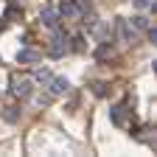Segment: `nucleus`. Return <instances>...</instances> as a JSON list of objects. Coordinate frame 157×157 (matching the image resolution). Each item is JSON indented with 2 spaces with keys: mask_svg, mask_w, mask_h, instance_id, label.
I'll return each mask as SVG.
<instances>
[{
  "mask_svg": "<svg viewBox=\"0 0 157 157\" xmlns=\"http://www.w3.org/2000/svg\"><path fill=\"white\" fill-rule=\"evenodd\" d=\"M34 78H36V82H42V84H48V78H51V70H48V67H39V70L34 73Z\"/></svg>",
  "mask_w": 157,
  "mask_h": 157,
  "instance_id": "9b49d317",
  "label": "nucleus"
},
{
  "mask_svg": "<svg viewBox=\"0 0 157 157\" xmlns=\"http://www.w3.org/2000/svg\"><path fill=\"white\" fill-rule=\"evenodd\" d=\"M109 121H112L115 126H124V124H126V107H124V104L112 107V109H109Z\"/></svg>",
  "mask_w": 157,
  "mask_h": 157,
  "instance_id": "0eeeda50",
  "label": "nucleus"
},
{
  "mask_svg": "<svg viewBox=\"0 0 157 157\" xmlns=\"http://www.w3.org/2000/svg\"><path fill=\"white\" fill-rule=\"evenodd\" d=\"M132 25L135 28H140V31H146L151 23H149V17H143V14H137V17H132Z\"/></svg>",
  "mask_w": 157,
  "mask_h": 157,
  "instance_id": "1a4fd4ad",
  "label": "nucleus"
},
{
  "mask_svg": "<svg viewBox=\"0 0 157 157\" xmlns=\"http://www.w3.org/2000/svg\"><path fill=\"white\" fill-rule=\"evenodd\" d=\"M39 59H42V53L34 51V48H23V51H17V62H20V65H36Z\"/></svg>",
  "mask_w": 157,
  "mask_h": 157,
  "instance_id": "20e7f679",
  "label": "nucleus"
},
{
  "mask_svg": "<svg viewBox=\"0 0 157 157\" xmlns=\"http://www.w3.org/2000/svg\"><path fill=\"white\" fill-rule=\"evenodd\" d=\"M59 17H62V20H73V17H78V9H76L73 0H62V3H59Z\"/></svg>",
  "mask_w": 157,
  "mask_h": 157,
  "instance_id": "423d86ee",
  "label": "nucleus"
},
{
  "mask_svg": "<svg viewBox=\"0 0 157 157\" xmlns=\"http://www.w3.org/2000/svg\"><path fill=\"white\" fill-rule=\"evenodd\" d=\"M56 31V36L51 39V48H48V53L53 56V59H62L65 56V51H67V34H62L59 28H53Z\"/></svg>",
  "mask_w": 157,
  "mask_h": 157,
  "instance_id": "f03ea898",
  "label": "nucleus"
},
{
  "mask_svg": "<svg viewBox=\"0 0 157 157\" xmlns=\"http://www.w3.org/2000/svg\"><path fill=\"white\" fill-rule=\"evenodd\" d=\"M39 20H42V25H48V28H59V11L51 9V6H45L39 11Z\"/></svg>",
  "mask_w": 157,
  "mask_h": 157,
  "instance_id": "39448f33",
  "label": "nucleus"
},
{
  "mask_svg": "<svg viewBox=\"0 0 157 157\" xmlns=\"http://www.w3.org/2000/svg\"><path fill=\"white\" fill-rule=\"evenodd\" d=\"M73 3H76L78 14H87V11H90V6H93V0H73Z\"/></svg>",
  "mask_w": 157,
  "mask_h": 157,
  "instance_id": "f8f14e48",
  "label": "nucleus"
},
{
  "mask_svg": "<svg viewBox=\"0 0 157 157\" xmlns=\"http://www.w3.org/2000/svg\"><path fill=\"white\" fill-rule=\"evenodd\" d=\"M3 118H6V121H17V118H20V112H17V107H9V109L3 112Z\"/></svg>",
  "mask_w": 157,
  "mask_h": 157,
  "instance_id": "dca6fc26",
  "label": "nucleus"
},
{
  "mask_svg": "<svg viewBox=\"0 0 157 157\" xmlns=\"http://www.w3.org/2000/svg\"><path fill=\"white\" fill-rule=\"evenodd\" d=\"M6 17H9V20H17V17H23V9H17V6H9V9H6Z\"/></svg>",
  "mask_w": 157,
  "mask_h": 157,
  "instance_id": "4468645a",
  "label": "nucleus"
},
{
  "mask_svg": "<svg viewBox=\"0 0 157 157\" xmlns=\"http://www.w3.org/2000/svg\"><path fill=\"white\" fill-rule=\"evenodd\" d=\"M0 31H3V17H0Z\"/></svg>",
  "mask_w": 157,
  "mask_h": 157,
  "instance_id": "a211bd4d",
  "label": "nucleus"
},
{
  "mask_svg": "<svg viewBox=\"0 0 157 157\" xmlns=\"http://www.w3.org/2000/svg\"><path fill=\"white\" fill-rule=\"evenodd\" d=\"M135 6L137 9H149V6H154V0H135Z\"/></svg>",
  "mask_w": 157,
  "mask_h": 157,
  "instance_id": "f3484780",
  "label": "nucleus"
},
{
  "mask_svg": "<svg viewBox=\"0 0 157 157\" xmlns=\"http://www.w3.org/2000/svg\"><path fill=\"white\" fill-rule=\"evenodd\" d=\"M115 31H118V39H121L124 45L137 42V34H135V28L129 25V20H121V17H118V20H115Z\"/></svg>",
  "mask_w": 157,
  "mask_h": 157,
  "instance_id": "f257e3e1",
  "label": "nucleus"
},
{
  "mask_svg": "<svg viewBox=\"0 0 157 157\" xmlns=\"http://www.w3.org/2000/svg\"><path fill=\"white\" fill-rule=\"evenodd\" d=\"M93 93L95 95H107V84L104 82H93Z\"/></svg>",
  "mask_w": 157,
  "mask_h": 157,
  "instance_id": "2eb2a0df",
  "label": "nucleus"
},
{
  "mask_svg": "<svg viewBox=\"0 0 157 157\" xmlns=\"http://www.w3.org/2000/svg\"><path fill=\"white\" fill-rule=\"evenodd\" d=\"M95 56H98V59H107V56H112V48H109V45L104 42L101 48H98V51H95Z\"/></svg>",
  "mask_w": 157,
  "mask_h": 157,
  "instance_id": "ddd939ff",
  "label": "nucleus"
},
{
  "mask_svg": "<svg viewBox=\"0 0 157 157\" xmlns=\"http://www.w3.org/2000/svg\"><path fill=\"white\" fill-rule=\"evenodd\" d=\"M48 90H51V95H65L70 90V82L62 78V76H51L48 78Z\"/></svg>",
  "mask_w": 157,
  "mask_h": 157,
  "instance_id": "7ed1b4c3",
  "label": "nucleus"
},
{
  "mask_svg": "<svg viewBox=\"0 0 157 157\" xmlns=\"http://www.w3.org/2000/svg\"><path fill=\"white\" fill-rule=\"evenodd\" d=\"M73 51H76V53H84V51H87L84 36H73Z\"/></svg>",
  "mask_w": 157,
  "mask_h": 157,
  "instance_id": "9d476101",
  "label": "nucleus"
},
{
  "mask_svg": "<svg viewBox=\"0 0 157 157\" xmlns=\"http://www.w3.org/2000/svg\"><path fill=\"white\" fill-rule=\"evenodd\" d=\"M11 90H14V95H20V98H28V95H31V78H17Z\"/></svg>",
  "mask_w": 157,
  "mask_h": 157,
  "instance_id": "6e6552de",
  "label": "nucleus"
}]
</instances>
